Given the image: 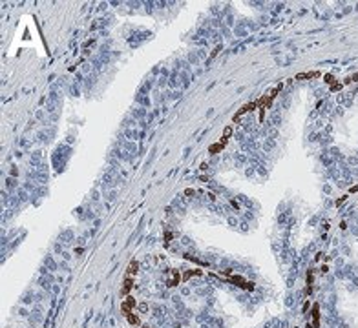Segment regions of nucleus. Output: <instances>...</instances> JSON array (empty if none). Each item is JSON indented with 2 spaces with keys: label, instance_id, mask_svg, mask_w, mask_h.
Returning <instances> with one entry per match:
<instances>
[{
  "label": "nucleus",
  "instance_id": "obj_1",
  "mask_svg": "<svg viewBox=\"0 0 358 328\" xmlns=\"http://www.w3.org/2000/svg\"><path fill=\"white\" fill-rule=\"evenodd\" d=\"M134 306H135V301H134V297H130V295H128V297H126V301L121 305V310H122V312H124V315H126V313H130V312H132Z\"/></svg>",
  "mask_w": 358,
  "mask_h": 328
},
{
  "label": "nucleus",
  "instance_id": "obj_2",
  "mask_svg": "<svg viewBox=\"0 0 358 328\" xmlns=\"http://www.w3.org/2000/svg\"><path fill=\"white\" fill-rule=\"evenodd\" d=\"M256 106H258V102H249V104H245V106H243V108L239 110L238 113H236V117H234V120H238V118H239V117H241V115H243V113H249V111H250V110H254Z\"/></svg>",
  "mask_w": 358,
  "mask_h": 328
},
{
  "label": "nucleus",
  "instance_id": "obj_3",
  "mask_svg": "<svg viewBox=\"0 0 358 328\" xmlns=\"http://www.w3.org/2000/svg\"><path fill=\"white\" fill-rule=\"evenodd\" d=\"M132 286H134V281H132V277H128V275H126V279H124V283H122V290H121V293H122V295H128V292L132 290Z\"/></svg>",
  "mask_w": 358,
  "mask_h": 328
},
{
  "label": "nucleus",
  "instance_id": "obj_4",
  "mask_svg": "<svg viewBox=\"0 0 358 328\" xmlns=\"http://www.w3.org/2000/svg\"><path fill=\"white\" fill-rule=\"evenodd\" d=\"M320 77V71H309V73H298L296 78L298 80H305V78H316Z\"/></svg>",
  "mask_w": 358,
  "mask_h": 328
},
{
  "label": "nucleus",
  "instance_id": "obj_5",
  "mask_svg": "<svg viewBox=\"0 0 358 328\" xmlns=\"http://www.w3.org/2000/svg\"><path fill=\"white\" fill-rule=\"evenodd\" d=\"M320 325V310H318V305H314L313 306V326L318 328Z\"/></svg>",
  "mask_w": 358,
  "mask_h": 328
},
{
  "label": "nucleus",
  "instance_id": "obj_6",
  "mask_svg": "<svg viewBox=\"0 0 358 328\" xmlns=\"http://www.w3.org/2000/svg\"><path fill=\"white\" fill-rule=\"evenodd\" d=\"M179 281H181V275H179L177 270H174V272H172V279L168 281V286H177Z\"/></svg>",
  "mask_w": 358,
  "mask_h": 328
},
{
  "label": "nucleus",
  "instance_id": "obj_7",
  "mask_svg": "<svg viewBox=\"0 0 358 328\" xmlns=\"http://www.w3.org/2000/svg\"><path fill=\"white\" fill-rule=\"evenodd\" d=\"M230 281H232V283H236V284H238V286H241V288H243V284L247 283V281H245L241 275H230Z\"/></svg>",
  "mask_w": 358,
  "mask_h": 328
},
{
  "label": "nucleus",
  "instance_id": "obj_8",
  "mask_svg": "<svg viewBox=\"0 0 358 328\" xmlns=\"http://www.w3.org/2000/svg\"><path fill=\"white\" fill-rule=\"evenodd\" d=\"M137 268H139V263H137V261H132V263H130V268L126 272V275H128V273H130V275L137 273Z\"/></svg>",
  "mask_w": 358,
  "mask_h": 328
},
{
  "label": "nucleus",
  "instance_id": "obj_9",
  "mask_svg": "<svg viewBox=\"0 0 358 328\" xmlns=\"http://www.w3.org/2000/svg\"><path fill=\"white\" fill-rule=\"evenodd\" d=\"M126 319H128V323H130V325H139V317H137L135 313H132V312H130V313H126Z\"/></svg>",
  "mask_w": 358,
  "mask_h": 328
},
{
  "label": "nucleus",
  "instance_id": "obj_10",
  "mask_svg": "<svg viewBox=\"0 0 358 328\" xmlns=\"http://www.w3.org/2000/svg\"><path fill=\"white\" fill-rule=\"evenodd\" d=\"M192 275H201V270H194V272H185V273H183V275H181V279H183V281H188V279H190V277H192Z\"/></svg>",
  "mask_w": 358,
  "mask_h": 328
},
{
  "label": "nucleus",
  "instance_id": "obj_11",
  "mask_svg": "<svg viewBox=\"0 0 358 328\" xmlns=\"http://www.w3.org/2000/svg\"><path fill=\"white\" fill-rule=\"evenodd\" d=\"M221 150H223V144H221V142H219V144H212V146L208 148L210 153H218V152H221Z\"/></svg>",
  "mask_w": 358,
  "mask_h": 328
},
{
  "label": "nucleus",
  "instance_id": "obj_12",
  "mask_svg": "<svg viewBox=\"0 0 358 328\" xmlns=\"http://www.w3.org/2000/svg\"><path fill=\"white\" fill-rule=\"evenodd\" d=\"M228 133H232L230 126H227V128H225V131H223V137H228Z\"/></svg>",
  "mask_w": 358,
  "mask_h": 328
},
{
  "label": "nucleus",
  "instance_id": "obj_13",
  "mask_svg": "<svg viewBox=\"0 0 358 328\" xmlns=\"http://www.w3.org/2000/svg\"><path fill=\"white\" fill-rule=\"evenodd\" d=\"M325 80H327V82H333L335 78H333V75H325Z\"/></svg>",
  "mask_w": 358,
  "mask_h": 328
},
{
  "label": "nucleus",
  "instance_id": "obj_14",
  "mask_svg": "<svg viewBox=\"0 0 358 328\" xmlns=\"http://www.w3.org/2000/svg\"><path fill=\"white\" fill-rule=\"evenodd\" d=\"M340 88H342V84H335V86H333V89H335V91H338Z\"/></svg>",
  "mask_w": 358,
  "mask_h": 328
},
{
  "label": "nucleus",
  "instance_id": "obj_15",
  "mask_svg": "<svg viewBox=\"0 0 358 328\" xmlns=\"http://www.w3.org/2000/svg\"><path fill=\"white\" fill-rule=\"evenodd\" d=\"M185 195H194V190H185Z\"/></svg>",
  "mask_w": 358,
  "mask_h": 328
},
{
  "label": "nucleus",
  "instance_id": "obj_16",
  "mask_svg": "<svg viewBox=\"0 0 358 328\" xmlns=\"http://www.w3.org/2000/svg\"><path fill=\"white\" fill-rule=\"evenodd\" d=\"M146 308H148L146 305H139V310H141V312H144V310H146Z\"/></svg>",
  "mask_w": 358,
  "mask_h": 328
},
{
  "label": "nucleus",
  "instance_id": "obj_17",
  "mask_svg": "<svg viewBox=\"0 0 358 328\" xmlns=\"http://www.w3.org/2000/svg\"><path fill=\"white\" fill-rule=\"evenodd\" d=\"M144 328H146V326H144Z\"/></svg>",
  "mask_w": 358,
  "mask_h": 328
}]
</instances>
